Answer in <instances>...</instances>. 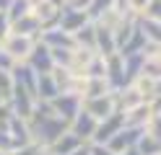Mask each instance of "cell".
I'll use <instances>...</instances> for the list:
<instances>
[{
  "mask_svg": "<svg viewBox=\"0 0 161 155\" xmlns=\"http://www.w3.org/2000/svg\"><path fill=\"white\" fill-rule=\"evenodd\" d=\"M88 152H91V155H114V152L109 150L107 145H102V142H88Z\"/></svg>",
  "mask_w": 161,
  "mask_h": 155,
  "instance_id": "35",
  "label": "cell"
},
{
  "mask_svg": "<svg viewBox=\"0 0 161 155\" xmlns=\"http://www.w3.org/2000/svg\"><path fill=\"white\" fill-rule=\"evenodd\" d=\"M16 150V142H13V137L8 132H3L0 129V152H13Z\"/></svg>",
  "mask_w": 161,
  "mask_h": 155,
  "instance_id": "34",
  "label": "cell"
},
{
  "mask_svg": "<svg viewBox=\"0 0 161 155\" xmlns=\"http://www.w3.org/2000/svg\"><path fill=\"white\" fill-rule=\"evenodd\" d=\"M122 127H125L122 111H114L112 116H107V119H102V121L96 124V132H94V140H91V142H102V145H107V142L112 140Z\"/></svg>",
  "mask_w": 161,
  "mask_h": 155,
  "instance_id": "10",
  "label": "cell"
},
{
  "mask_svg": "<svg viewBox=\"0 0 161 155\" xmlns=\"http://www.w3.org/2000/svg\"><path fill=\"white\" fill-rule=\"evenodd\" d=\"M83 109L91 114L96 121H102L107 116H112L114 111H119V103H117V93H104V96H96V98H83Z\"/></svg>",
  "mask_w": 161,
  "mask_h": 155,
  "instance_id": "3",
  "label": "cell"
},
{
  "mask_svg": "<svg viewBox=\"0 0 161 155\" xmlns=\"http://www.w3.org/2000/svg\"><path fill=\"white\" fill-rule=\"evenodd\" d=\"M148 3L151 0H125V5H122V10L127 16H133V18H140L146 13V8H148Z\"/></svg>",
  "mask_w": 161,
  "mask_h": 155,
  "instance_id": "30",
  "label": "cell"
},
{
  "mask_svg": "<svg viewBox=\"0 0 161 155\" xmlns=\"http://www.w3.org/2000/svg\"><path fill=\"white\" fill-rule=\"evenodd\" d=\"M80 145H83V140H80L78 134H73L70 129H65V132L60 134V137H57V140H55L52 145H49L47 150L52 152V155H70L73 150H78Z\"/></svg>",
  "mask_w": 161,
  "mask_h": 155,
  "instance_id": "15",
  "label": "cell"
},
{
  "mask_svg": "<svg viewBox=\"0 0 161 155\" xmlns=\"http://www.w3.org/2000/svg\"><path fill=\"white\" fill-rule=\"evenodd\" d=\"M75 49V47H73ZM73 49H65V47H52V62L55 67H70V59H73Z\"/></svg>",
  "mask_w": 161,
  "mask_h": 155,
  "instance_id": "29",
  "label": "cell"
},
{
  "mask_svg": "<svg viewBox=\"0 0 161 155\" xmlns=\"http://www.w3.org/2000/svg\"><path fill=\"white\" fill-rule=\"evenodd\" d=\"M11 31V18H8L5 10H0V36H5Z\"/></svg>",
  "mask_w": 161,
  "mask_h": 155,
  "instance_id": "37",
  "label": "cell"
},
{
  "mask_svg": "<svg viewBox=\"0 0 161 155\" xmlns=\"http://www.w3.org/2000/svg\"><path fill=\"white\" fill-rule=\"evenodd\" d=\"M91 0H65V8H73V10H86Z\"/></svg>",
  "mask_w": 161,
  "mask_h": 155,
  "instance_id": "38",
  "label": "cell"
},
{
  "mask_svg": "<svg viewBox=\"0 0 161 155\" xmlns=\"http://www.w3.org/2000/svg\"><path fill=\"white\" fill-rule=\"evenodd\" d=\"M49 106H52V111L57 114L60 119H65L70 124V119H73L75 114L80 111V106H83V98L75 96V93H57V96L49 101Z\"/></svg>",
  "mask_w": 161,
  "mask_h": 155,
  "instance_id": "5",
  "label": "cell"
},
{
  "mask_svg": "<svg viewBox=\"0 0 161 155\" xmlns=\"http://www.w3.org/2000/svg\"><path fill=\"white\" fill-rule=\"evenodd\" d=\"M70 155H91V152H88V142H83V145H80L78 150H73Z\"/></svg>",
  "mask_w": 161,
  "mask_h": 155,
  "instance_id": "40",
  "label": "cell"
},
{
  "mask_svg": "<svg viewBox=\"0 0 161 155\" xmlns=\"http://www.w3.org/2000/svg\"><path fill=\"white\" fill-rule=\"evenodd\" d=\"M13 65H16V59L8 54V52L0 49V70H8V72H11V70H13Z\"/></svg>",
  "mask_w": 161,
  "mask_h": 155,
  "instance_id": "36",
  "label": "cell"
},
{
  "mask_svg": "<svg viewBox=\"0 0 161 155\" xmlns=\"http://www.w3.org/2000/svg\"><path fill=\"white\" fill-rule=\"evenodd\" d=\"M39 41H42V44H47L49 49H52V47H65V49H73V47H75L73 34L63 31L60 26H49V28H44L42 34H39Z\"/></svg>",
  "mask_w": 161,
  "mask_h": 155,
  "instance_id": "14",
  "label": "cell"
},
{
  "mask_svg": "<svg viewBox=\"0 0 161 155\" xmlns=\"http://www.w3.org/2000/svg\"><path fill=\"white\" fill-rule=\"evenodd\" d=\"M36 36H26V34H16V31H8L5 36H0V49L8 52L16 62H26L29 57V52L34 49L36 44Z\"/></svg>",
  "mask_w": 161,
  "mask_h": 155,
  "instance_id": "2",
  "label": "cell"
},
{
  "mask_svg": "<svg viewBox=\"0 0 161 155\" xmlns=\"http://www.w3.org/2000/svg\"><path fill=\"white\" fill-rule=\"evenodd\" d=\"M104 78L109 80L112 90H119L122 85H127L125 83V62H122V54H119V52L104 57Z\"/></svg>",
  "mask_w": 161,
  "mask_h": 155,
  "instance_id": "9",
  "label": "cell"
},
{
  "mask_svg": "<svg viewBox=\"0 0 161 155\" xmlns=\"http://www.w3.org/2000/svg\"><path fill=\"white\" fill-rule=\"evenodd\" d=\"M60 93L57 80L52 78V72H42L36 75V101H52Z\"/></svg>",
  "mask_w": 161,
  "mask_h": 155,
  "instance_id": "18",
  "label": "cell"
},
{
  "mask_svg": "<svg viewBox=\"0 0 161 155\" xmlns=\"http://www.w3.org/2000/svg\"><path fill=\"white\" fill-rule=\"evenodd\" d=\"M26 127H29V134H31V142L42 145V147H49V145L68 129V121L60 119L52 111L49 101H36L31 116L26 119Z\"/></svg>",
  "mask_w": 161,
  "mask_h": 155,
  "instance_id": "1",
  "label": "cell"
},
{
  "mask_svg": "<svg viewBox=\"0 0 161 155\" xmlns=\"http://www.w3.org/2000/svg\"><path fill=\"white\" fill-rule=\"evenodd\" d=\"M63 0H31V13L36 16V21L42 23V31L49 26H57L60 10H63Z\"/></svg>",
  "mask_w": 161,
  "mask_h": 155,
  "instance_id": "4",
  "label": "cell"
},
{
  "mask_svg": "<svg viewBox=\"0 0 161 155\" xmlns=\"http://www.w3.org/2000/svg\"><path fill=\"white\" fill-rule=\"evenodd\" d=\"M11 111L16 114V116H21V119H29L31 116V111L36 106V98H34V93H29L24 85H16L13 83V96H11Z\"/></svg>",
  "mask_w": 161,
  "mask_h": 155,
  "instance_id": "6",
  "label": "cell"
},
{
  "mask_svg": "<svg viewBox=\"0 0 161 155\" xmlns=\"http://www.w3.org/2000/svg\"><path fill=\"white\" fill-rule=\"evenodd\" d=\"M11 31H16V34H26V36H36V39H39V34H42V23L36 21L34 13H26V16L16 18L13 23H11Z\"/></svg>",
  "mask_w": 161,
  "mask_h": 155,
  "instance_id": "19",
  "label": "cell"
},
{
  "mask_svg": "<svg viewBox=\"0 0 161 155\" xmlns=\"http://www.w3.org/2000/svg\"><path fill=\"white\" fill-rule=\"evenodd\" d=\"M88 21H91V18H88L86 10H73V8H65V5H63L60 18H57V26L63 28V31H68V34H75V31H78L80 26H86Z\"/></svg>",
  "mask_w": 161,
  "mask_h": 155,
  "instance_id": "12",
  "label": "cell"
},
{
  "mask_svg": "<svg viewBox=\"0 0 161 155\" xmlns=\"http://www.w3.org/2000/svg\"><path fill=\"white\" fill-rule=\"evenodd\" d=\"M26 65L31 67L36 75H42V72H52L55 62H52V52H49V47L42 44V41H36L34 49L29 52V57H26Z\"/></svg>",
  "mask_w": 161,
  "mask_h": 155,
  "instance_id": "8",
  "label": "cell"
},
{
  "mask_svg": "<svg viewBox=\"0 0 161 155\" xmlns=\"http://www.w3.org/2000/svg\"><path fill=\"white\" fill-rule=\"evenodd\" d=\"M112 8H117V0H91L88 8H86V13H88L91 21H99L107 10H112Z\"/></svg>",
  "mask_w": 161,
  "mask_h": 155,
  "instance_id": "26",
  "label": "cell"
},
{
  "mask_svg": "<svg viewBox=\"0 0 161 155\" xmlns=\"http://www.w3.org/2000/svg\"><path fill=\"white\" fill-rule=\"evenodd\" d=\"M143 16L146 18H153V21H161V0H151ZM143 16H140V18H143Z\"/></svg>",
  "mask_w": 161,
  "mask_h": 155,
  "instance_id": "33",
  "label": "cell"
},
{
  "mask_svg": "<svg viewBox=\"0 0 161 155\" xmlns=\"http://www.w3.org/2000/svg\"><path fill=\"white\" fill-rule=\"evenodd\" d=\"M122 111V119H125V127H138V129H143L148 119H151V106H148V101H140L135 103V106H130V109H119Z\"/></svg>",
  "mask_w": 161,
  "mask_h": 155,
  "instance_id": "13",
  "label": "cell"
},
{
  "mask_svg": "<svg viewBox=\"0 0 161 155\" xmlns=\"http://www.w3.org/2000/svg\"><path fill=\"white\" fill-rule=\"evenodd\" d=\"M138 28L143 31L146 36V44H153V47H161V21H153V18H138Z\"/></svg>",
  "mask_w": 161,
  "mask_h": 155,
  "instance_id": "20",
  "label": "cell"
},
{
  "mask_svg": "<svg viewBox=\"0 0 161 155\" xmlns=\"http://www.w3.org/2000/svg\"><path fill=\"white\" fill-rule=\"evenodd\" d=\"M143 52H135V54H122V62H125V83H130L135 75L143 72Z\"/></svg>",
  "mask_w": 161,
  "mask_h": 155,
  "instance_id": "23",
  "label": "cell"
},
{
  "mask_svg": "<svg viewBox=\"0 0 161 155\" xmlns=\"http://www.w3.org/2000/svg\"><path fill=\"white\" fill-rule=\"evenodd\" d=\"M143 49H146V36H143V31L135 26V31L130 34V39L119 47V54H135V52H143Z\"/></svg>",
  "mask_w": 161,
  "mask_h": 155,
  "instance_id": "25",
  "label": "cell"
},
{
  "mask_svg": "<svg viewBox=\"0 0 161 155\" xmlns=\"http://www.w3.org/2000/svg\"><path fill=\"white\" fill-rule=\"evenodd\" d=\"M104 93H112V85L104 75H88L83 78V90H80V98H96L104 96Z\"/></svg>",
  "mask_w": 161,
  "mask_h": 155,
  "instance_id": "16",
  "label": "cell"
},
{
  "mask_svg": "<svg viewBox=\"0 0 161 155\" xmlns=\"http://www.w3.org/2000/svg\"><path fill=\"white\" fill-rule=\"evenodd\" d=\"M8 18H11V23L16 18H21L26 13H31V0H11V5H8Z\"/></svg>",
  "mask_w": 161,
  "mask_h": 155,
  "instance_id": "28",
  "label": "cell"
},
{
  "mask_svg": "<svg viewBox=\"0 0 161 155\" xmlns=\"http://www.w3.org/2000/svg\"><path fill=\"white\" fill-rule=\"evenodd\" d=\"M96 124H99V121H96V119H94L83 106H80V111L75 114L73 119H70L68 129L73 132V134H78L83 142H91V140H94V132H96Z\"/></svg>",
  "mask_w": 161,
  "mask_h": 155,
  "instance_id": "7",
  "label": "cell"
},
{
  "mask_svg": "<svg viewBox=\"0 0 161 155\" xmlns=\"http://www.w3.org/2000/svg\"><path fill=\"white\" fill-rule=\"evenodd\" d=\"M135 150H138L140 155H158V152H161V140L153 137V134H148V132L143 129L140 140L135 142Z\"/></svg>",
  "mask_w": 161,
  "mask_h": 155,
  "instance_id": "24",
  "label": "cell"
},
{
  "mask_svg": "<svg viewBox=\"0 0 161 155\" xmlns=\"http://www.w3.org/2000/svg\"><path fill=\"white\" fill-rule=\"evenodd\" d=\"M140 134H143V129H138V127H122L112 140L107 142V147L112 150L114 155H119V152H125L130 147H135V142L140 140Z\"/></svg>",
  "mask_w": 161,
  "mask_h": 155,
  "instance_id": "11",
  "label": "cell"
},
{
  "mask_svg": "<svg viewBox=\"0 0 161 155\" xmlns=\"http://www.w3.org/2000/svg\"><path fill=\"white\" fill-rule=\"evenodd\" d=\"M63 3H65V0H63Z\"/></svg>",
  "mask_w": 161,
  "mask_h": 155,
  "instance_id": "44",
  "label": "cell"
},
{
  "mask_svg": "<svg viewBox=\"0 0 161 155\" xmlns=\"http://www.w3.org/2000/svg\"><path fill=\"white\" fill-rule=\"evenodd\" d=\"M0 155H11V152H0Z\"/></svg>",
  "mask_w": 161,
  "mask_h": 155,
  "instance_id": "43",
  "label": "cell"
},
{
  "mask_svg": "<svg viewBox=\"0 0 161 155\" xmlns=\"http://www.w3.org/2000/svg\"><path fill=\"white\" fill-rule=\"evenodd\" d=\"M148 106H151V114H161V90L153 98H148Z\"/></svg>",
  "mask_w": 161,
  "mask_h": 155,
  "instance_id": "39",
  "label": "cell"
},
{
  "mask_svg": "<svg viewBox=\"0 0 161 155\" xmlns=\"http://www.w3.org/2000/svg\"><path fill=\"white\" fill-rule=\"evenodd\" d=\"M8 134L13 137V142H16V147H21V145H26V142H31V134H29V127H26V119H21V116H11V124H8Z\"/></svg>",
  "mask_w": 161,
  "mask_h": 155,
  "instance_id": "21",
  "label": "cell"
},
{
  "mask_svg": "<svg viewBox=\"0 0 161 155\" xmlns=\"http://www.w3.org/2000/svg\"><path fill=\"white\" fill-rule=\"evenodd\" d=\"M42 145H36V142H26V145H21V147H16L11 155H42Z\"/></svg>",
  "mask_w": 161,
  "mask_h": 155,
  "instance_id": "32",
  "label": "cell"
},
{
  "mask_svg": "<svg viewBox=\"0 0 161 155\" xmlns=\"http://www.w3.org/2000/svg\"><path fill=\"white\" fill-rule=\"evenodd\" d=\"M143 129L148 134H153V137L161 140V114H151V119H148V124H146Z\"/></svg>",
  "mask_w": 161,
  "mask_h": 155,
  "instance_id": "31",
  "label": "cell"
},
{
  "mask_svg": "<svg viewBox=\"0 0 161 155\" xmlns=\"http://www.w3.org/2000/svg\"><path fill=\"white\" fill-rule=\"evenodd\" d=\"M13 96V75L8 70H0V103H11Z\"/></svg>",
  "mask_w": 161,
  "mask_h": 155,
  "instance_id": "27",
  "label": "cell"
},
{
  "mask_svg": "<svg viewBox=\"0 0 161 155\" xmlns=\"http://www.w3.org/2000/svg\"><path fill=\"white\" fill-rule=\"evenodd\" d=\"M158 155H161V152H158Z\"/></svg>",
  "mask_w": 161,
  "mask_h": 155,
  "instance_id": "45",
  "label": "cell"
},
{
  "mask_svg": "<svg viewBox=\"0 0 161 155\" xmlns=\"http://www.w3.org/2000/svg\"><path fill=\"white\" fill-rule=\"evenodd\" d=\"M42 155H52V152H49V150H47V147H44V150H42Z\"/></svg>",
  "mask_w": 161,
  "mask_h": 155,
  "instance_id": "42",
  "label": "cell"
},
{
  "mask_svg": "<svg viewBox=\"0 0 161 155\" xmlns=\"http://www.w3.org/2000/svg\"><path fill=\"white\" fill-rule=\"evenodd\" d=\"M119 155H140V152H138L135 147H130V150H125V152H119Z\"/></svg>",
  "mask_w": 161,
  "mask_h": 155,
  "instance_id": "41",
  "label": "cell"
},
{
  "mask_svg": "<svg viewBox=\"0 0 161 155\" xmlns=\"http://www.w3.org/2000/svg\"><path fill=\"white\" fill-rule=\"evenodd\" d=\"M75 47H86V49H94L96 52V31H94V21H88L86 26H80L75 34H73Z\"/></svg>",
  "mask_w": 161,
  "mask_h": 155,
  "instance_id": "22",
  "label": "cell"
},
{
  "mask_svg": "<svg viewBox=\"0 0 161 155\" xmlns=\"http://www.w3.org/2000/svg\"><path fill=\"white\" fill-rule=\"evenodd\" d=\"M94 31H96V52L102 57H109L117 52V44H114V34L112 28H107L102 23H94Z\"/></svg>",
  "mask_w": 161,
  "mask_h": 155,
  "instance_id": "17",
  "label": "cell"
}]
</instances>
